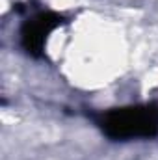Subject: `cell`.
Segmentation results:
<instances>
[{"label": "cell", "instance_id": "obj_1", "mask_svg": "<svg viewBox=\"0 0 158 160\" xmlns=\"http://www.w3.org/2000/svg\"><path fill=\"white\" fill-rule=\"evenodd\" d=\"M101 130L112 140H134L158 136L156 106H125L114 108L97 118Z\"/></svg>", "mask_w": 158, "mask_h": 160}, {"label": "cell", "instance_id": "obj_2", "mask_svg": "<svg viewBox=\"0 0 158 160\" xmlns=\"http://www.w3.org/2000/svg\"><path fill=\"white\" fill-rule=\"evenodd\" d=\"M65 24V17L56 11H39L21 26V45L24 52L32 58H41L45 54V47L48 36Z\"/></svg>", "mask_w": 158, "mask_h": 160}]
</instances>
